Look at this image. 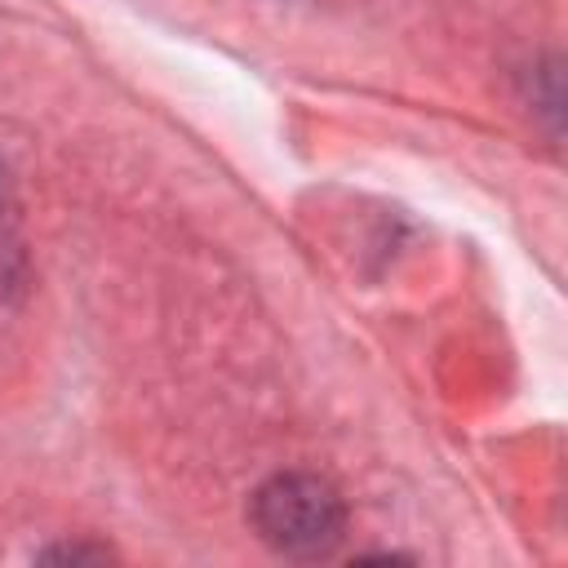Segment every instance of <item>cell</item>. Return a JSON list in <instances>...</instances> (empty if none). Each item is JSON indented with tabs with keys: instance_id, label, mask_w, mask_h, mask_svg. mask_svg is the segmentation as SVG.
Listing matches in <instances>:
<instances>
[{
	"instance_id": "cell-1",
	"label": "cell",
	"mask_w": 568,
	"mask_h": 568,
	"mask_svg": "<svg viewBox=\"0 0 568 568\" xmlns=\"http://www.w3.org/2000/svg\"><path fill=\"white\" fill-rule=\"evenodd\" d=\"M257 532L288 555L328 550L342 532V501L315 475H275L253 501Z\"/></svg>"
}]
</instances>
